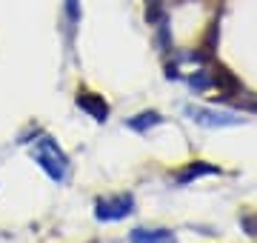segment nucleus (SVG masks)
<instances>
[{
    "label": "nucleus",
    "instance_id": "nucleus-1",
    "mask_svg": "<svg viewBox=\"0 0 257 243\" xmlns=\"http://www.w3.org/2000/svg\"><path fill=\"white\" fill-rule=\"evenodd\" d=\"M32 158H35V163L43 169L55 183H63V180L69 178V158H66L63 149H60L49 135H43V138H37V141L32 143Z\"/></svg>",
    "mask_w": 257,
    "mask_h": 243
},
{
    "label": "nucleus",
    "instance_id": "nucleus-2",
    "mask_svg": "<svg viewBox=\"0 0 257 243\" xmlns=\"http://www.w3.org/2000/svg\"><path fill=\"white\" fill-rule=\"evenodd\" d=\"M135 212V197L128 195H111V197H100L94 203V217L103 220V223H111V220H123Z\"/></svg>",
    "mask_w": 257,
    "mask_h": 243
},
{
    "label": "nucleus",
    "instance_id": "nucleus-3",
    "mask_svg": "<svg viewBox=\"0 0 257 243\" xmlns=\"http://www.w3.org/2000/svg\"><path fill=\"white\" fill-rule=\"evenodd\" d=\"M186 114L194 123L206 126V129H226V126H240L243 123V117H237V114L214 112V109H206V106H186Z\"/></svg>",
    "mask_w": 257,
    "mask_h": 243
},
{
    "label": "nucleus",
    "instance_id": "nucleus-4",
    "mask_svg": "<svg viewBox=\"0 0 257 243\" xmlns=\"http://www.w3.org/2000/svg\"><path fill=\"white\" fill-rule=\"evenodd\" d=\"M77 106H80L83 112L89 114V117H94L97 123H103L106 117H109V106H106V100H103L100 94L80 92V94H77Z\"/></svg>",
    "mask_w": 257,
    "mask_h": 243
},
{
    "label": "nucleus",
    "instance_id": "nucleus-5",
    "mask_svg": "<svg viewBox=\"0 0 257 243\" xmlns=\"http://www.w3.org/2000/svg\"><path fill=\"white\" fill-rule=\"evenodd\" d=\"M128 243H177V237L169 229H132Z\"/></svg>",
    "mask_w": 257,
    "mask_h": 243
},
{
    "label": "nucleus",
    "instance_id": "nucleus-6",
    "mask_svg": "<svg viewBox=\"0 0 257 243\" xmlns=\"http://www.w3.org/2000/svg\"><path fill=\"white\" fill-rule=\"evenodd\" d=\"M203 175H217V166H211V163H203V160H197V163H189V166L177 175V183L180 186H186V183H192V180L203 178Z\"/></svg>",
    "mask_w": 257,
    "mask_h": 243
},
{
    "label": "nucleus",
    "instance_id": "nucleus-7",
    "mask_svg": "<svg viewBox=\"0 0 257 243\" xmlns=\"http://www.w3.org/2000/svg\"><path fill=\"white\" fill-rule=\"evenodd\" d=\"M160 123H163V117H160L157 112H143V114H138V117H132V120H128V129L146 135L149 129H155V126H160Z\"/></svg>",
    "mask_w": 257,
    "mask_h": 243
},
{
    "label": "nucleus",
    "instance_id": "nucleus-8",
    "mask_svg": "<svg viewBox=\"0 0 257 243\" xmlns=\"http://www.w3.org/2000/svg\"><path fill=\"white\" fill-rule=\"evenodd\" d=\"M77 23H80V3H77V0H66V26H69V38L74 35Z\"/></svg>",
    "mask_w": 257,
    "mask_h": 243
},
{
    "label": "nucleus",
    "instance_id": "nucleus-9",
    "mask_svg": "<svg viewBox=\"0 0 257 243\" xmlns=\"http://www.w3.org/2000/svg\"><path fill=\"white\" fill-rule=\"evenodd\" d=\"M243 229L257 237V217H243Z\"/></svg>",
    "mask_w": 257,
    "mask_h": 243
}]
</instances>
